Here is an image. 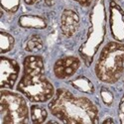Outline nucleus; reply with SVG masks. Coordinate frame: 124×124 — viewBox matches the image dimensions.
<instances>
[{"mask_svg": "<svg viewBox=\"0 0 124 124\" xmlns=\"http://www.w3.org/2000/svg\"><path fill=\"white\" fill-rule=\"evenodd\" d=\"M51 113L64 123H97V107L88 98L60 88L49 103Z\"/></svg>", "mask_w": 124, "mask_h": 124, "instance_id": "f257e3e1", "label": "nucleus"}, {"mask_svg": "<svg viewBox=\"0 0 124 124\" xmlns=\"http://www.w3.org/2000/svg\"><path fill=\"white\" fill-rule=\"evenodd\" d=\"M23 76L17 90L33 102H46L55 94L53 85L45 76L43 59L39 56H28L23 62Z\"/></svg>", "mask_w": 124, "mask_h": 124, "instance_id": "f03ea898", "label": "nucleus"}, {"mask_svg": "<svg viewBox=\"0 0 124 124\" xmlns=\"http://www.w3.org/2000/svg\"><path fill=\"white\" fill-rule=\"evenodd\" d=\"M96 77L106 84H115L124 75V44L110 42L102 49L95 65Z\"/></svg>", "mask_w": 124, "mask_h": 124, "instance_id": "7ed1b4c3", "label": "nucleus"}, {"mask_svg": "<svg viewBox=\"0 0 124 124\" xmlns=\"http://www.w3.org/2000/svg\"><path fill=\"white\" fill-rule=\"evenodd\" d=\"M29 121V111L25 98L9 90L1 91L0 124H22Z\"/></svg>", "mask_w": 124, "mask_h": 124, "instance_id": "20e7f679", "label": "nucleus"}, {"mask_svg": "<svg viewBox=\"0 0 124 124\" xmlns=\"http://www.w3.org/2000/svg\"><path fill=\"white\" fill-rule=\"evenodd\" d=\"M20 71L19 65L16 61L5 57L1 58L0 62V86L1 88H12L18 78Z\"/></svg>", "mask_w": 124, "mask_h": 124, "instance_id": "39448f33", "label": "nucleus"}, {"mask_svg": "<svg viewBox=\"0 0 124 124\" xmlns=\"http://www.w3.org/2000/svg\"><path fill=\"white\" fill-rule=\"evenodd\" d=\"M110 30L116 41H124V12L114 1L110 2Z\"/></svg>", "mask_w": 124, "mask_h": 124, "instance_id": "423d86ee", "label": "nucleus"}, {"mask_svg": "<svg viewBox=\"0 0 124 124\" xmlns=\"http://www.w3.org/2000/svg\"><path fill=\"white\" fill-rule=\"evenodd\" d=\"M80 66V62L76 57H66L58 60L54 66V73L58 78H68L76 74Z\"/></svg>", "mask_w": 124, "mask_h": 124, "instance_id": "0eeeda50", "label": "nucleus"}, {"mask_svg": "<svg viewBox=\"0 0 124 124\" xmlns=\"http://www.w3.org/2000/svg\"><path fill=\"white\" fill-rule=\"evenodd\" d=\"M79 27V17L73 10H65L62 14L61 29L63 34L70 38L78 31Z\"/></svg>", "mask_w": 124, "mask_h": 124, "instance_id": "6e6552de", "label": "nucleus"}, {"mask_svg": "<svg viewBox=\"0 0 124 124\" xmlns=\"http://www.w3.org/2000/svg\"><path fill=\"white\" fill-rule=\"evenodd\" d=\"M19 24L23 28H35V29H44L47 24L43 18L38 16H22L19 19Z\"/></svg>", "mask_w": 124, "mask_h": 124, "instance_id": "1a4fd4ad", "label": "nucleus"}, {"mask_svg": "<svg viewBox=\"0 0 124 124\" xmlns=\"http://www.w3.org/2000/svg\"><path fill=\"white\" fill-rule=\"evenodd\" d=\"M31 119H32L33 123H43L46 121L47 116H48V112L47 110L40 106V105H32L31 106Z\"/></svg>", "mask_w": 124, "mask_h": 124, "instance_id": "9d476101", "label": "nucleus"}, {"mask_svg": "<svg viewBox=\"0 0 124 124\" xmlns=\"http://www.w3.org/2000/svg\"><path fill=\"white\" fill-rule=\"evenodd\" d=\"M71 84H73V85L77 89H78L82 92H86V93H92V92H93V85H92L91 81L85 77L78 78L77 79H75L71 82Z\"/></svg>", "mask_w": 124, "mask_h": 124, "instance_id": "9b49d317", "label": "nucleus"}, {"mask_svg": "<svg viewBox=\"0 0 124 124\" xmlns=\"http://www.w3.org/2000/svg\"><path fill=\"white\" fill-rule=\"evenodd\" d=\"M14 46V38L4 32V31H1L0 33V52L1 54H4V53H7L11 50Z\"/></svg>", "mask_w": 124, "mask_h": 124, "instance_id": "f8f14e48", "label": "nucleus"}, {"mask_svg": "<svg viewBox=\"0 0 124 124\" xmlns=\"http://www.w3.org/2000/svg\"><path fill=\"white\" fill-rule=\"evenodd\" d=\"M43 48V40L39 35H32L25 45V50L28 52H38Z\"/></svg>", "mask_w": 124, "mask_h": 124, "instance_id": "ddd939ff", "label": "nucleus"}, {"mask_svg": "<svg viewBox=\"0 0 124 124\" xmlns=\"http://www.w3.org/2000/svg\"><path fill=\"white\" fill-rule=\"evenodd\" d=\"M1 6L8 12H15L19 7V0H1Z\"/></svg>", "mask_w": 124, "mask_h": 124, "instance_id": "4468645a", "label": "nucleus"}, {"mask_svg": "<svg viewBox=\"0 0 124 124\" xmlns=\"http://www.w3.org/2000/svg\"><path fill=\"white\" fill-rule=\"evenodd\" d=\"M101 95H102V98L103 100H104V102L106 103V104H110V103L112 102L113 100V96L112 94L110 93V92L108 90H104V89H102V92H101Z\"/></svg>", "mask_w": 124, "mask_h": 124, "instance_id": "2eb2a0df", "label": "nucleus"}, {"mask_svg": "<svg viewBox=\"0 0 124 124\" xmlns=\"http://www.w3.org/2000/svg\"><path fill=\"white\" fill-rule=\"evenodd\" d=\"M75 1H77L82 6H89L92 2V0H75Z\"/></svg>", "mask_w": 124, "mask_h": 124, "instance_id": "dca6fc26", "label": "nucleus"}, {"mask_svg": "<svg viewBox=\"0 0 124 124\" xmlns=\"http://www.w3.org/2000/svg\"><path fill=\"white\" fill-rule=\"evenodd\" d=\"M45 2L48 6H53L55 4V0H45Z\"/></svg>", "mask_w": 124, "mask_h": 124, "instance_id": "f3484780", "label": "nucleus"}, {"mask_svg": "<svg viewBox=\"0 0 124 124\" xmlns=\"http://www.w3.org/2000/svg\"><path fill=\"white\" fill-rule=\"evenodd\" d=\"M24 2L26 4H28V5H32V4L37 2V0H24Z\"/></svg>", "mask_w": 124, "mask_h": 124, "instance_id": "a211bd4d", "label": "nucleus"}, {"mask_svg": "<svg viewBox=\"0 0 124 124\" xmlns=\"http://www.w3.org/2000/svg\"><path fill=\"white\" fill-rule=\"evenodd\" d=\"M103 123H113V120H112L111 118H108V119H106V120L103 121Z\"/></svg>", "mask_w": 124, "mask_h": 124, "instance_id": "6ab92c4d", "label": "nucleus"}]
</instances>
